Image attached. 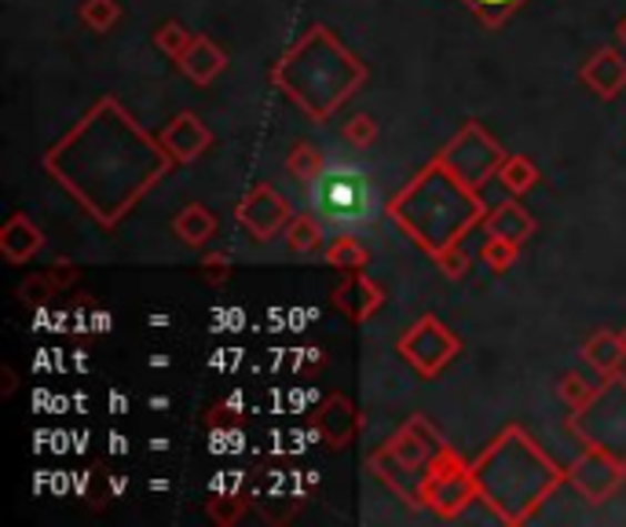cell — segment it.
Instances as JSON below:
<instances>
[{
	"instance_id": "1",
	"label": "cell",
	"mask_w": 626,
	"mask_h": 527,
	"mask_svg": "<svg viewBox=\"0 0 626 527\" xmlns=\"http://www.w3.org/2000/svg\"><path fill=\"white\" fill-rule=\"evenodd\" d=\"M309 205L319 224L326 231H337V235H355L382 216V199H377L371 173L349 162L326 165L309 183Z\"/></svg>"
},
{
	"instance_id": "2",
	"label": "cell",
	"mask_w": 626,
	"mask_h": 527,
	"mask_svg": "<svg viewBox=\"0 0 626 527\" xmlns=\"http://www.w3.org/2000/svg\"><path fill=\"white\" fill-rule=\"evenodd\" d=\"M476 491H481V484H476L473 469L454 455L451 447H444L428 462V473L422 476V484H417V501L433 509L440 520H451L470 506Z\"/></svg>"
},
{
	"instance_id": "3",
	"label": "cell",
	"mask_w": 626,
	"mask_h": 527,
	"mask_svg": "<svg viewBox=\"0 0 626 527\" xmlns=\"http://www.w3.org/2000/svg\"><path fill=\"white\" fill-rule=\"evenodd\" d=\"M396 348L422 377H436L454 355H458V337H454L436 315H422L407 334L400 337Z\"/></svg>"
},
{
	"instance_id": "4",
	"label": "cell",
	"mask_w": 626,
	"mask_h": 527,
	"mask_svg": "<svg viewBox=\"0 0 626 527\" xmlns=\"http://www.w3.org/2000/svg\"><path fill=\"white\" fill-rule=\"evenodd\" d=\"M568 480L579 487V495H586V501L600 506L608 495H616L623 480H626V462H619L616 455L600 447H586V455L568 469Z\"/></svg>"
},
{
	"instance_id": "5",
	"label": "cell",
	"mask_w": 626,
	"mask_h": 527,
	"mask_svg": "<svg viewBox=\"0 0 626 527\" xmlns=\"http://www.w3.org/2000/svg\"><path fill=\"white\" fill-rule=\"evenodd\" d=\"M239 224L250 231L256 242H267L279 227L290 224V205L272 183H256L239 202Z\"/></svg>"
},
{
	"instance_id": "6",
	"label": "cell",
	"mask_w": 626,
	"mask_h": 527,
	"mask_svg": "<svg viewBox=\"0 0 626 527\" xmlns=\"http://www.w3.org/2000/svg\"><path fill=\"white\" fill-rule=\"evenodd\" d=\"M440 450H444V444L436 439V433L428 428L425 418H414L400 428L396 436H392V444L385 450H377V455H385L396 462V469L400 473H407V469H422V465L433 462Z\"/></svg>"
},
{
	"instance_id": "7",
	"label": "cell",
	"mask_w": 626,
	"mask_h": 527,
	"mask_svg": "<svg viewBox=\"0 0 626 527\" xmlns=\"http://www.w3.org/2000/svg\"><path fill=\"white\" fill-rule=\"evenodd\" d=\"M158 143H162V151L169 154V162L176 165H191L194 158L205 154L209 146H213V132H209L199 114H191V110H183V114H176L169 125L162 129V136H158Z\"/></svg>"
},
{
	"instance_id": "8",
	"label": "cell",
	"mask_w": 626,
	"mask_h": 527,
	"mask_svg": "<svg viewBox=\"0 0 626 527\" xmlns=\"http://www.w3.org/2000/svg\"><path fill=\"white\" fill-rule=\"evenodd\" d=\"M583 84L590 92H597L600 100H616L626 89V55L616 48H597V52L586 59V67L579 70Z\"/></svg>"
},
{
	"instance_id": "9",
	"label": "cell",
	"mask_w": 626,
	"mask_h": 527,
	"mask_svg": "<svg viewBox=\"0 0 626 527\" xmlns=\"http://www.w3.org/2000/svg\"><path fill=\"white\" fill-rule=\"evenodd\" d=\"M334 304L352 318V323H366V318L385 304V293L363 272H349V278L334 290Z\"/></svg>"
},
{
	"instance_id": "10",
	"label": "cell",
	"mask_w": 626,
	"mask_h": 527,
	"mask_svg": "<svg viewBox=\"0 0 626 527\" xmlns=\"http://www.w3.org/2000/svg\"><path fill=\"white\" fill-rule=\"evenodd\" d=\"M484 231L487 235H495V239H509V242H517V246H524L527 239L535 235V220L532 213L524 210L521 202H498V205H491V210L484 213Z\"/></svg>"
},
{
	"instance_id": "11",
	"label": "cell",
	"mask_w": 626,
	"mask_h": 527,
	"mask_svg": "<svg viewBox=\"0 0 626 527\" xmlns=\"http://www.w3.org/2000/svg\"><path fill=\"white\" fill-rule=\"evenodd\" d=\"M41 250H44V235H41V227L30 224V216L16 213L4 224V231H0V253H4L11 264H27L30 256H37Z\"/></svg>"
},
{
	"instance_id": "12",
	"label": "cell",
	"mask_w": 626,
	"mask_h": 527,
	"mask_svg": "<svg viewBox=\"0 0 626 527\" xmlns=\"http://www.w3.org/2000/svg\"><path fill=\"white\" fill-rule=\"evenodd\" d=\"M224 67H228V55L220 52L209 37H199V33H194L191 48L180 59V70L188 73L194 84H213L220 73H224Z\"/></svg>"
},
{
	"instance_id": "13",
	"label": "cell",
	"mask_w": 626,
	"mask_h": 527,
	"mask_svg": "<svg viewBox=\"0 0 626 527\" xmlns=\"http://www.w3.org/2000/svg\"><path fill=\"white\" fill-rule=\"evenodd\" d=\"M319 428H323V439L330 447H345L355 436V428H360V411L345 396H330L323 418H319Z\"/></svg>"
},
{
	"instance_id": "14",
	"label": "cell",
	"mask_w": 626,
	"mask_h": 527,
	"mask_svg": "<svg viewBox=\"0 0 626 527\" xmlns=\"http://www.w3.org/2000/svg\"><path fill=\"white\" fill-rule=\"evenodd\" d=\"M173 235L183 242V246L199 250V246H205V242L216 235V216L209 213L205 205H199V202L183 205V210L176 213V220H173Z\"/></svg>"
},
{
	"instance_id": "15",
	"label": "cell",
	"mask_w": 626,
	"mask_h": 527,
	"mask_svg": "<svg viewBox=\"0 0 626 527\" xmlns=\"http://www.w3.org/2000/svg\"><path fill=\"white\" fill-rule=\"evenodd\" d=\"M583 355H586V363H590L600 377H616L619 366L626 363L623 345H619V334H612V330H597V334L586 337Z\"/></svg>"
},
{
	"instance_id": "16",
	"label": "cell",
	"mask_w": 626,
	"mask_h": 527,
	"mask_svg": "<svg viewBox=\"0 0 626 527\" xmlns=\"http://www.w3.org/2000/svg\"><path fill=\"white\" fill-rule=\"evenodd\" d=\"M326 169V158H323V151H319L315 143H293L290 151H286V173L293 176V180H301L304 188H309V183L323 173Z\"/></svg>"
},
{
	"instance_id": "17",
	"label": "cell",
	"mask_w": 626,
	"mask_h": 527,
	"mask_svg": "<svg viewBox=\"0 0 626 527\" xmlns=\"http://www.w3.org/2000/svg\"><path fill=\"white\" fill-rule=\"evenodd\" d=\"M495 176H498V183H502V188H506L509 194H527V191H532L535 183H538V169L527 162L524 154H506V158L498 162V173H495Z\"/></svg>"
},
{
	"instance_id": "18",
	"label": "cell",
	"mask_w": 626,
	"mask_h": 527,
	"mask_svg": "<svg viewBox=\"0 0 626 527\" xmlns=\"http://www.w3.org/2000/svg\"><path fill=\"white\" fill-rule=\"evenodd\" d=\"M323 224L312 216V213H301V216H290L286 224V250L290 253H312L323 246Z\"/></svg>"
},
{
	"instance_id": "19",
	"label": "cell",
	"mask_w": 626,
	"mask_h": 527,
	"mask_svg": "<svg viewBox=\"0 0 626 527\" xmlns=\"http://www.w3.org/2000/svg\"><path fill=\"white\" fill-rule=\"evenodd\" d=\"M78 19L92 33H110L118 27V19H121V4H118V0H81Z\"/></svg>"
},
{
	"instance_id": "20",
	"label": "cell",
	"mask_w": 626,
	"mask_h": 527,
	"mask_svg": "<svg viewBox=\"0 0 626 527\" xmlns=\"http://www.w3.org/2000/svg\"><path fill=\"white\" fill-rule=\"evenodd\" d=\"M557 396L568 403V407L579 414V411H586V407H594L597 403V396H600V385H594V382H586L583 374H564L561 382H557Z\"/></svg>"
},
{
	"instance_id": "21",
	"label": "cell",
	"mask_w": 626,
	"mask_h": 527,
	"mask_svg": "<svg viewBox=\"0 0 626 527\" xmlns=\"http://www.w3.org/2000/svg\"><path fill=\"white\" fill-rule=\"evenodd\" d=\"M366 261H371V253H366L352 235L334 239V246L326 250V264L337 267V272H363Z\"/></svg>"
},
{
	"instance_id": "22",
	"label": "cell",
	"mask_w": 626,
	"mask_h": 527,
	"mask_svg": "<svg viewBox=\"0 0 626 527\" xmlns=\"http://www.w3.org/2000/svg\"><path fill=\"white\" fill-rule=\"evenodd\" d=\"M191 41H194V33L183 27V22H176V19H169V22H162V27L154 30V44H158V52L162 55H169V59H183V52H188L191 48Z\"/></svg>"
},
{
	"instance_id": "23",
	"label": "cell",
	"mask_w": 626,
	"mask_h": 527,
	"mask_svg": "<svg viewBox=\"0 0 626 527\" xmlns=\"http://www.w3.org/2000/svg\"><path fill=\"white\" fill-rule=\"evenodd\" d=\"M462 4L470 8L473 16L484 22V27L495 30V27H502V22H506L513 11L524 4V0H462Z\"/></svg>"
},
{
	"instance_id": "24",
	"label": "cell",
	"mask_w": 626,
	"mask_h": 527,
	"mask_svg": "<svg viewBox=\"0 0 626 527\" xmlns=\"http://www.w3.org/2000/svg\"><path fill=\"white\" fill-rule=\"evenodd\" d=\"M517 253H521V246L517 242H509V239H495V235H487V242L481 246V256H484V264L491 267V272L495 275H502V272H509L513 264H517Z\"/></svg>"
},
{
	"instance_id": "25",
	"label": "cell",
	"mask_w": 626,
	"mask_h": 527,
	"mask_svg": "<svg viewBox=\"0 0 626 527\" xmlns=\"http://www.w3.org/2000/svg\"><path fill=\"white\" fill-rule=\"evenodd\" d=\"M433 261H436V267H440V272H444L447 278H462V275L473 267V253H465L462 242H451V246H444V250L433 253Z\"/></svg>"
},
{
	"instance_id": "26",
	"label": "cell",
	"mask_w": 626,
	"mask_h": 527,
	"mask_svg": "<svg viewBox=\"0 0 626 527\" xmlns=\"http://www.w3.org/2000/svg\"><path fill=\"white\" fill-rule=\"evenodd\" d=\"M341 136H345V143H352L355 151H366V146H374L377 140V121L371 114H352L345 121V129H341Z\"/></svg>"
},
{
	"instance_id": "27",
	"label": "cell",
	"mask_w": 626,
	"mask_h": 527,
	"mask_svg": "<svg viewBox=\"0 0 626 527\" xmlns=\"http://www.w3.org/2000/svg\"><path fill=\"white\" fill-rule=\"evenodd\" d=\"M55 297V286L48 282V275H30V278H22L19 282V301L27 304V308H44L48 301Z\"/></svg>"
},
{
	"instance_id": "28",
	"label": "cell",
	"mask_w": 626,
	"mask_h": 527,
	"mask_svg": "<svg viewBox=\"0 0 626 527\" xmlns=\"http://www.w3.org/2000/svg\"><path fill=\"white\" fill-rule=\"evenodd\" d=\"M245 517V498L242 495H220L209 501V520L220 524V527H228V524H235Z\"/></svg>"
},
{
	"instance_id": "29",
	"label": "cell",
	"mask_w": 626,
	"mask_h": 527,
	"mask_svg": "<svg viewBox=\"0 0 626 527\" xmlns=\"http://www.w3.org/2000/svg\"><path fill=\"white\" fill-rule=\"evenodd\" d=\"M199 275H202V282H209V286H224L231 278V261L224 253H209V256H202Z\"/></svg>"
},
{
	"instance_id": "30",
	"label": "cell",
	"mask_w": 626,
	"mask_h": 527,
	"mask_svg": "<svg viewBox=\"0 0 626 527\" xmlns=\"http://www.w3.org/2000/svg\"><path fill=\"white\" fill-rule=\"evenodd\" d=\"M44 275L55 290H70L73 282H78V267H73L70 261H52V267H48Z\"/></svg>"
},
{
	"instance_id": "31",
	"label": "cell",
	"mask_w": 626,
	"mask_h": 527,
	"mask_svg": "<svg viewBox=\"0 0 626 527\" xmlns=\"http://www.w3.org/2000/svg\"><path fill=\"white\" fill-rule=\"evenodd\" d=\"M16 385H19L16 371H11V366H0V392H4V396H11V392H16Z\"/></svg>"
},
{
	"instance_id": "32",
	"label": "cell",
	"mask_w": 626,
	"mask_h": 527,
	"mask_svg": "<svg viewBox=\"0 0 626 527\" xmlns=\"http://www.w3.org/2000/svg\"><path fill=\"white\" fill-rule=\"evenodd\" d=\"M616 33H619V41H623V44H626V19H623V22H619V30H616Z\"/></svg>"
},
{
	"instance_id": "33",
	"label": "cell",
	"mask_w": 626,
	"mask_h": 527,
	"mask_svg": "<svg viewBox=\"0 0 626 527\" xmlns=\"http://www.w3.org/2000/svg\"><path fill=\"white\" fill-rule=\"evenodd\" d=\"M619 345H623V355H626V326L619 330Z\"/></svg>"
}]
</instances>
